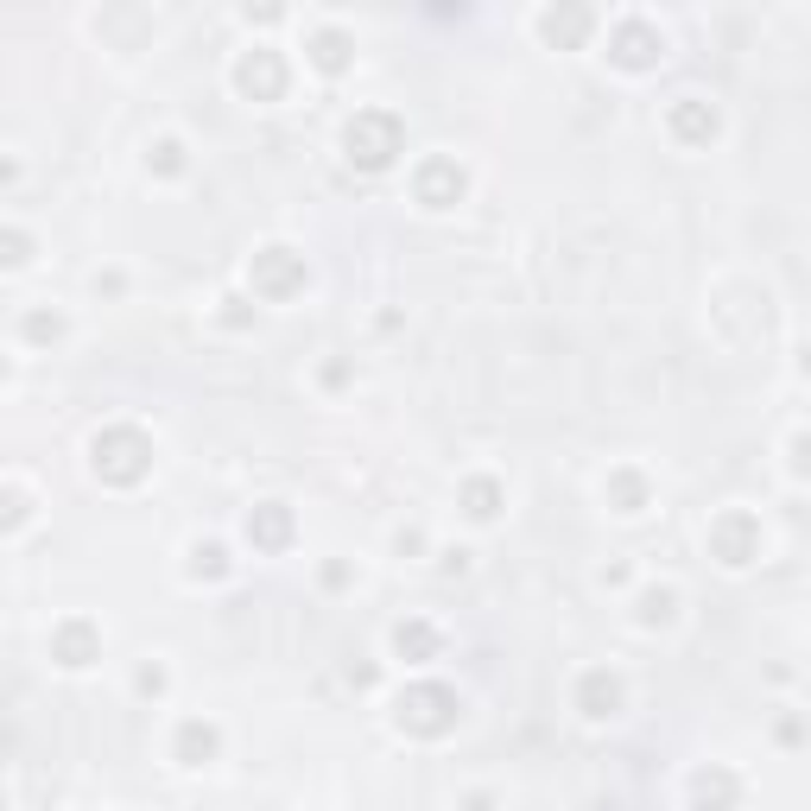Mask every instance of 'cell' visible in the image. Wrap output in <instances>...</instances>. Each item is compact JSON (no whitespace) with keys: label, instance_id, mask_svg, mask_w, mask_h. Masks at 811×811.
Listing matches in <instances>:
<instances>
[{"label":"cell","instance_id":"5b68a950","mask_svg":"<svg viewBox=\"0 0 811 811\" xmlns=\"http://www.w3.org/2000/svg\"><path fill=\"white\" fill-rule=\"evenodd\" d=\"M469 514H476V520H489V514H495V489H489V482H476V489H469Z\"/></svg>","mask_w":811,"mask_h":811},{"label":"cell","instance_id":"277c9868","mask_svg":"<svg viewBox=\"0 0 811 811\" xmlns=\"http://www.w3.org/2000/svg\"><path fill=\"white\" fill-rule=\"evenodd\" d=\"M178 748H184V761H190V755H210V748H216V729H203V723H190V729H184V741H178ZM190 767H196V761H190Z\"/></svg>","mask_w":811,"mask_h":811},{"label":"cell","instance_id":"7a4b0ae2","mask_svg":"<svg viewBox=\"0 0 811 811\" xmlns=\"http://www.w3.org/2000/svg\"><path fill=\"white\" fill-rule=\"evenodd\" d=\"M444 190H463V171L431 165V171H425V203H431V210H444Z\"/></svg>","mask_w":811,"mask_h":811},{"label":"cell","instance_id":"3957f363","mask_svg":"<svg viewBox=\"0 0 811 811\" xmlns=\"http://www.w3.org/2000/svg\"><path fill=\"white\" fill-rule=\"evenodd\" d=\"M615 698H622V691H615V679H602V672H596V679L583 685V704H589V716H608V710H615Z\"/></svg>","mask_w":811,"mask_h":811},{"label":"cell","instance_id":"6da1fadb","mask_svg":"<svg viewBox=\"0 0 811 811\" xmlns=\"http://www.w3.org/2000/svg\"><path fill=\"white\" fill-rule=\"evenodd\" d=\"M349 159H362L368 171L393 159V121H387V114H362V121L349 127Z\"/></svg>","mask_w":811,"mask_h":811}]
</instances>
